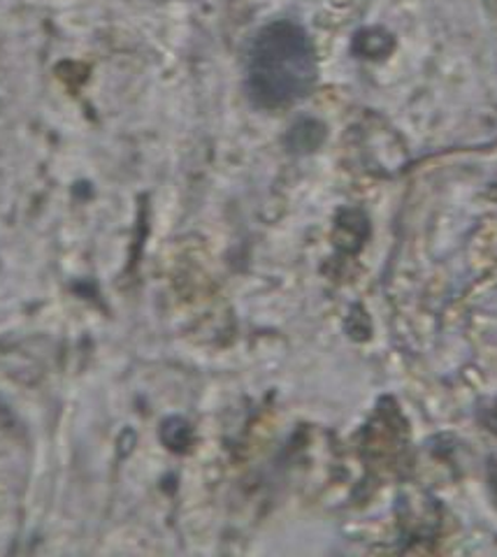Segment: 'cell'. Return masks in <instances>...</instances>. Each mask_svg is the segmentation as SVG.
I'll return each mask as SVG.
<instances>
[{
  "label": "cell",
  "mask_w": 497,
  "mask_h": 557,
  "mask_svg": "<svg viewBox=\"0 0 497 557\" xmlns=\"http://www.w3.org/2000/svg\"><path fill=\"white\" fill-rule=\"evenodd\" d=\"M251 91L268 108L302 98L314 82L312 47L294 26L268 28L251 54Z\"/></svg>",
  "instance_id": "obj_1"
}]
</instances>
